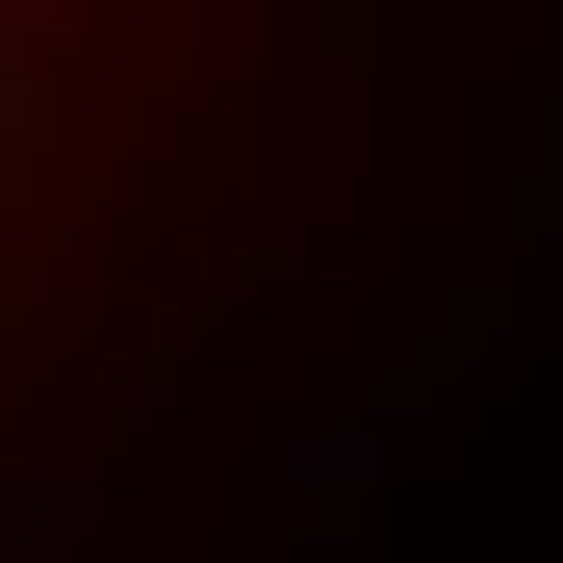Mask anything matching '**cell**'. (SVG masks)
Returning a JSON list of instances; mask_svg holds the SVG:
<instances>
[{"instance_id":"1","label":"cell","mask_w":563,"mask_h":563,"mask_svg":"<svg viewBox=\"0 0 563 563\" xmlns=\"http://www.w3.org/2000/svg\"><path fill=\"white\" fill-rule=\"evenodd\" d=\"M26 77H52V0H0V179H26Z\"/></svg>"}]
</instances>
